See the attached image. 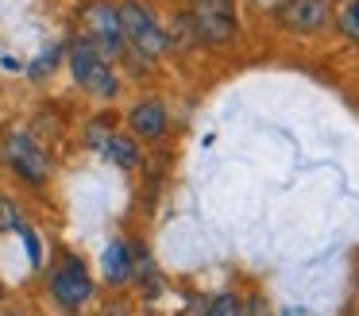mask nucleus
<instances>
[{"mask_svg": "<svg viewBox=\"0 0 359 316\" xmlns=\"http://www.w3.org/2000/svg\"><path fill=\"white\" fill-rule=\"evenodd\" d=\"M116 15H120V35H124L128 43H132L135 50L143 54V58H158V54L170 46L166 31L155 23V15H151L147 4H140V0H128V4L116 8Z\"/></svg>", "mask_w": 359, "mask_h": 316, "instance_id": "obj_1", "label": "nucleus"}, {"mask_svg": "<svg viewBox=\"0 0 359 316\" xmlns=\"http://www.w3.org/2000/svg\"><path fill=\"white\" fill-rule=\"evenodd\" d=\"M50 293H55V301L62 308H81L93 297V277H89V270L81 266L78 259H66L62 266L50 274Z\"/></svg>", "mask_w": 359, "mask_h": 316, "instance_id": "obj_2", "label": "nucleus"}, {"mask_svg": "<svg viewBox=\"0 0 359 316\" xmlns=\"http://www.w3.org/2000/svg\"><path fill=\"white\" fill-rule=\"evenodd\" d=\"M189 23H194V35L205 39V43H228V39L240 31L232 8H201V4H194Z\"/></svg>", "mask_w": 359, "mask_h": 316, "instance_id": "obj_3", "label": "nucleus"}, {"mask_svg": "<svg viewBox=\"0 0 359 316\" xmlns=\"http://www.w3.org/2000/svg\"><path fill=\"white\" fill-rule=\"evenodd\" d=\"M274 20L286 31H317L328 20V0H282L274 8Z\"/></svg>", "mask_w": 359, "mask_h": 316, "instance_id": "obj_4", "label": "nucleus"}, {"mask_svg": "<svg viewBox=\"0 0 359 316\" xmlns=\"http://www.w3.org/2000/svg\"><path fill=\"white\" fill-rule=\"evenodd\" d=\"M4 151H8V162L20 177H27V181H43V177H47V158H43V151L24 135V131H12Z\"/></svg>", "mask_w": 359, "mask_h": 316, "instance_id": "obj_5", "label": "nucleus"}, {"mask_svg": "<svg viewBox=\"0 0 359 316\" xmlns=\"http://www.w3.org/2000/svg\"><path fill=\"white\" fill-rule=\"evenodd\" d=\"M86 27H89V43L97 46V50H120V43H124V35H120V15L112 4H89L86 8Z\"/></svg>", "mask_w": 359, "mask_h": 316, "instance_id": "obj_6", "label": "nucleus"}, {"mask_svg": "<svg viewBox=\"0 0 359 316\" xmlns=\"http://www.w3.org/2000/svg\"><path fill=\"white\" fill-rule=\"evenodd\" d=\"M128 123H132L135 135L143 139H158L166 131V108L158 100H140V104L128 112Z\"/></svg>", "mask_w": 359, "mask_h": 316, "instance_id": "obj_7", "label": "nucleus"}, {"mask_svg": "<svg viewBox=\"0 0 359 316\" xmlns=\"http://www.w3.org/2000/svg\"><path fill=\"white\" fill-rule=\"evenodd\" d=\"M78 85H81V89H89L93 97H104V100H109L112 92H116V74H112V69H109V62L101 58V62H97V66L86 74V77H81Z\"/></svg>", "mask_w": 359, "mask_h": 316, "instance_id": "obj_8", "label": "nucleus"}, {"mask_svg": "<svg viewBox=\"0 0 359 316\" xmlns=\"http://www.w3.org/2000/svg\"><path fill=\"white\" fill-rule=\"evenodd\" d=\"M101 262H104V277H109V282H124V277L132 274V254H128L124 243H109L101 254Z\"/></svg>", "mask_w": 359, "mask_h": 316, "instance_id": "obj_9", "label": "nucleus"}, {"mask_svg": "<svg viewBox=\"0 0 359 316\" xmlns=\"http://www.w3.org/2000/svg\"><path fill=\"white\" fill-rule=\"evenodd\" d=\"M101 154L109 162H116V166H124V170H132L135 162H140V146H135L128 135H109V143H104Z\"/></svg>", "mask_w": 359, "mask_h": 316, "instance_id": "obj_10", "label": "nucleus"}, {"mask_svg": "<svg viewBox=\"0 0 359 316\" xmlns=\"http://www.w3.org/2000/svg\"><path fill=\"white\" fill-rule=\"evenodd\" d=\"M97 62H101V50H97V46L89 43V39L74 46V50H70V74H74V81H81V77H86L89 69L97 66Z\"/></svg>", "mask_w": 359, "mask_h": 316, "instance_id": "obj_11", "label": "nucleus"}, {"mask_svg": "<svg viewBox=\"0 0 359 316\" xmlns=\"http://www.w3.org/2000/svg\"><path fill=\"white\" fill-rule=\"evenodd\" d=\"M340 31L348 39H359V0H348L340 8Z\"/></svg>", "mask_w": 359, "mask_h": 316, "instance_id": "obj_12", "label": "nucleus"}, {"mask_svg": "<svg viewBox=\"0 0 359 316\" xmlns=\"http://www.w3.org/2000/svg\"><path fill=\"white\" fill-rule=\"evenodd\" d=\"M205 316H240V301H236L232 293H217V297L209 301V312Z\"/></svg>", "mask_w": 359, "mask_h": 316, "instance_id": "obj_13", "label": "nucleus"}, {"mask_svg": "<svg viewBox=\"0 0 359 316\" xmlns=\"http://www.w3.org/2000/svg\"><path fill=\"white\" fill-rule=\"evenodd\" d=\"M20 228H24V224H20V212H16V205L0 197V231H20Z\"/></svg>", "mask_w": 359, "mask_h": 316, "instance_id": "obj_14", "label": "nucleus"}, {"mask_svg": "<svg viewBox=\"0 0 359 316\" xmlns=\"http://www.w3.org/2000/svg\"><path fill=\"white\" fill-rule=\"evenodd\" d=\"M240 316H271V308H266V301L255 293V297L240 301Z\"/></svg>", "mask_w": 359, "mask_h": 316, "instance_id": "obj_15", "label": "nucleus"}, {"mask_svg": "<svg viewBox=\"0 0 359 316\" xmlns=\"http://www.w3.org/2000/svg\"><path fill=\"white\" fill-rule=\"evenodd\" d=\"M109 123H93V128H89V146H93V151H104V143H109Z\"/></svg>", "mask_w": 359, "mask_h": 316, "instance_id": "obj_16", "label": "nucleus"}, {"mask_svg": "<svg viewBox=\"0 0 359 316\" xmlns=\"http://www.w3.org/2000/svg\"><path fill=\"white\" fill-rule=\"evenodd\" d=\"M20 235H24V243H27V251H32V262H39L43 254H39V243H35V235L27 228H20Z\"/></svg>", "mask_w": 359, "mask_h": 316, "instance_id": "obj_17", "label": "nucleus"}, {"mask_svg": "<svg viewBox=\"0 0 359 316\" xmlns=\"http://www.w3.org/2000/svg\"><path fill=\"white\" fill-rule=\"evenodd\" d=\"M278 316H313V312H309V308H302V305H286Z\"/></svg>", "mask_w": 359, "mask_h": 316, "instance_id": "obj_18", "label": "nucleus"}, {"mask_svg": "<svg viewBox=\"0 0 359 316\" xmlns=\"http://www.w3.org/2000/svg\"><path fill=\"white\" fill-rule=\"evenodd\" d=\"M194 4H201V8H232V0H194Z\"/></svg>", "mask_w": 359, "mask_h": 316, "instance_id": "obj_19", "label": "nucleus"}, {"mask_svg": "<svg viewBox=\"0 0 359 316\" xmlns=\"http://www.w3.org/2000/svg\"><path fill=\"white\" fill-rule=\"evenodd\" d=\"M0 297H4V285H0Z\"/></svg>", "mask_w": 359, "mask_h": 316, "instance_id": "obj_20", "label": "nucleus"}, {"mask_svg": "<svg viewBox=\"0 0 359 316\" xmlns=\"http://www.w3.org/2000/svg\"><path fill=\"white\" fill-rule=\"evenodd\" d=\"M4 316H16V312H4Z\"/></svg>", "mask_w": 359, "mask_h": 316, "instance_id": "obj_21", "label": "nucleus"}]
</instances>
